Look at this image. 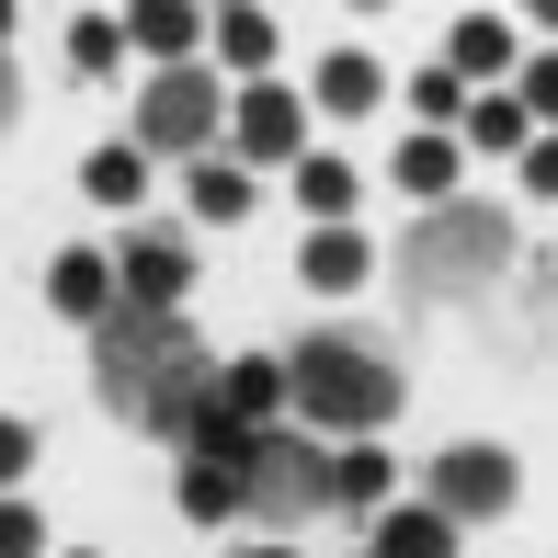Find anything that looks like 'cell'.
Instances as JSON below:
<instances>
[{"label":"cell","instance_id":"cell-24","mask_svg":"<svg viewBox=\"0 0 558 558\" xmlns=\"http://www.w3.org/2000/svg\"><path fill=\"white\" fill-rule=\"evenodd\" d=\"M0 558H46V524H35V501H0Z\"/></svg>","mask_w":558,"mask_h":558},{"label":"cell","instance_id":"cell-5","mask_svg":"<svg viewBox=\"0 0 558 558\" xmlns=\"http://www.w3.org/2000/svg\"><path fill=\"white\" fill-rule=\"evenodd\" d=\"M228 114H240V104L217 92V69H160L148 104H137V148H194V160H206V137Z\"/></svg>","mask_w":558,"mask_h":558},{"label":"cell","instance_id":"cell-3","mask_svg":"<svg viewBox=\"0 0 558 558\" xmlns=\"http://www.w3.org/2000/svg\"><path fill=\"white\" fill-rule=\"evenodd\" d=\"M501 263H513V217L501 206H434L399 240V286L411 296H478Z\"/></svg>","mask_w":558,"mask_h":558},{"label":"cell","instance_id":"cell-18","mask_svg":"<svg viewBox=\"0 0 558 558\" xmlns=\"http://www.w3.org/2000/svg\"><path fill=\"white\" fill-rule=\"evenodd\" d=\"M468 137H478V148H536V114H524V92H478Z\"/></svg>","mask_w":558,"mask_h":558},{"label":"cell","instance_id":"cell-1","mask_svg":"<svg viewBox=\"0 0 558 558\" xmlns=\"http://www.w3.org/2000/svg\"><path fill=\"white\" fill-rule=\"evenodd\" d=\"M286 399H296V422H319V434H388V411H399V365L376 342H342V331H319V342H296L286 353Z\"/></svg>","mask_w":558,"mask_h":558},{"label":"cell","instance_id":"cell-10","mask_svg":"<svg viewBox=\"0 0 558 558\" xmlns=\"http://www.w3.org/2000/svg\"><path fill=\"white\" fill-rule=\"evenodd\" d=\"M274 399H286V365H274V353H240V365H217V411L240 422V434H274Z\"/></svg>","mask_w":558,"mask_h":558},{"label":"cell","instance_id":"cell-21","mask_svg":"<svg viewBox=\"0 0 558 558\" xmlns=\"http://www.w3.org/2000/svg\"><path fill=\"white\" fill-rule=\"evenodd\" d=\"M194 206L206 217H251V171L240 160H194Z\"/></svg>","mask_w":558,"mask_h":558},{"label":"cell","instance_id":"cell-12","mask_svg":"<svg viewBox=\"0 0 558 558\" xmlns=\"http://www.w3.org/2000/svg\"><path fill=\"white\" fill-rule=\"evenodd\" d=\"M376 558H456V524L434 501H388L376 513Z\"/></svg>","mask_w":558,"mask_h":558},{"label":"cell","instance_id":"cell-6","mask_svg":"<svg viewBox=\"0 0 558 558\" xmlns=\"http://www.w3.org/2000/svg\"><path fill=\"white\" fill-rule=\"evenodd\" d=\"M434 513H445V524L513 513V456H501V445H445V456H434Z\"/></svg>","mask_w":558,"mask_h":558},{"label":"cell","instance_id":"cell-14","mask_svg":"<svg viewBox=\"0 0 558 558\" xmlns=\"http://www.w3.org/2000/svg\"><path fill=\"white\" fill-rule=\"evenodd\" d=\"M501 69H513V23L468 12V23H456V81H501Z\"/></svg>","mask_w":558,"mask_h":558},{"label":"cell","instance_id":"cell-17","mask_svg":"<svg viewBox=\"0 0 558 558\" xmlns=\"http://www.w3.org/2000/svg\"><path fill=\"white\" fill-rule=\"evenodd\" d=\"M365 274H376V251L353 240V228H319V240H308V286L342 296V286H365Z\"/></svg>","mask_w":558,"mask_h":558},{"label":"cell","instance_id":"cell-23","mask_svg":"<svg viewBox=\"0 0 558 558\" xmlns=\"http://www.w3.org/2000/svg\"><path fill=\"white\" fill-rule=\"evenodd\" d=\"M114 46H125V12H92V23H69V58H81V69H114Z\"/></svg>","mask_w":558,"mask_h":558},{"label":"cell","instance_id":"cell-7","mask_svg":"<svg viewBox=\"0 0 558 558\" xmlns=\"http://www.w3.org/2000/svg\"><path fill=\"white\" fill-rule=\"evenodd\" d=\"M114 286H125V308H148V319H171V296L194 286V263H183V240H137L114 263Z\"/></svg>","mask_w":558,"mask_h":558},{"label":"cell","instance_id":"cell-19","mask_svg":"<svg viewBox=\"0 0 558 558\" xmlns=\"http://www.w3.org/2000/svg\"><path fill=\"white\" fill-rule=\"evenodd\" d=\"M217 58H228V69H274V12H251V0H240V12H217Z\"/></svg>","mask_w":558,"mask_h":558},{"label":"cell","instance_id":"cell-4","mask_svg":"<svg viewBox=\"0 0 558 558\" xmlns=\"http://www.w3.org/2000/svg\"><path fill=\"white\" fill-rule=\"evenodd\" d=\"M251 513L263 524L331 513V456L308 445V422H296V434H251Z\"/></svg>","mask_w":558,"mask_h":558},{"label":"cell","instance_id":"cell-26","mask_svg":"<svg viewBox=\"0 0 558 558\" xmlns=\"http://www.w3.org/2000/svg\"><path fill=\"white\" fill-rule=\"evenodd\" d=\"M23 468H35V434H23V422H0V490H12Z\"/></svg>","mask_w":558,"mask_h":558},{"label":"cell","instance_id":"cell-25","mask_svg":"<svg viewBox=\"0 0 558 558\" xmlns=\"http://www.w3.org/2000/svg\"><path fill=\"white\" fill-rule=\"evenodd\" d=\"M411 114H468V81H456V69H422V81H411Z\"/></svg>","mask_w":558,"mask_h":558},{"label":"cell","instance_id":"cell-16","mask_svg":"<svg viewBox=\"0 0 558 558\" xmlns=\"http://www.w3.org/2000/svg\"><path fill=\"white\" fill-rule=\"evenodd\" d=\"M399 194L456 206V137H399Z\"/></svg>","mask_w":558,"mask_h":558},{"label":"cell","instance_id":"cell-11","mask_svg":"<svg viewBox=\"0 0 558 558\" xmlns=\"http://www.w3.org/2000/svg\"><path fill=\"white\" fill-rule=\"evenodd\" d=\"M194 35H206V12H183V0H137L125 12V46H148L160 69H194Z\"/></svg>","mask_w":558,"mask_h":558},{"label":"cell","instance_id":"cell-15","mask_svg":"<svg viewBox=\"0 0 558 558\" xmlns=\"http://www.w3.org/2000/svg\"><path fill=\"white\" fill-rule=\"evenodd\" d=\"M331 501H342V513H388V456H376V445H342L331 456Z\"/></svg>","mask_w":558,"mask_h":558},{"label":"cell","instance_id":"cell-8","mask_svg":"<svg viewBox=\"0 0 558 558\" xmlns=\"http://www.w3.org/2000/svg\"><path fill=\"white\" fill-rule=\"evenodd\" d=\"M228 137H240V160H296V92L251 81V92H240V114H228Z\"/></svg>","mask_w":558,"mask_h":558},{"label":"cell","instance_id":"cell-2","mask_svg":"<svg viewBox=\"0 0 558 558\" xmlns=\"http://www.w3.org/2000/svg\"><path fill=\"white\" fill-rule=\"evenodd\" d=\"M183 365H206L183 319H148V308H114L104 331H92V399H104L114 422H148V411H160V399H171V376H183Z\"/></svg>","mask_w":558,"mask_h":558},{"label":"cell","instance_id":"cell-27","mask_svg":"<svg viewBox=\"0 0 558 558\" xmlns=\"http://www.w3.org/2000/svg\"><path fill=\"white\" fill-rule=\"evenodd\" d=\"M524 114H558V58H536V69H524Z\"/></svg>","mask_w":558,"mask_h":558},{"label":"cell","instance_id":"cell-28","mask_svg":"<svg viewBox=\"0 0 558 558\" xmlns=\"http://www.w3.org/2000/svg\"><path fill=\"white\" fill-rule=\"evenodd\" d=\"M524 183H536V194H558V137H536V148H524Z\"/></svg>","mask_w":558,"mask_h":558},{"label":"cell","instance_id":"cell-20","mask_svg":"<svg viewBox=\"0 0 558 558\" xmlns=\"http://www.w3.org/2000/svg\"><path fill=\"white\" fill-rule=\"evenodd\" d=\"M92 206H137V183H148V148H92Z\"/></svg>","mask_w":558,"mask_h":558},{"label":"cell","instance_id":"cell-9","mask_svg":"<svg viewBox=\"0 0 558 558\" xmlns=\"http://www.w3.org/2000/svg\"><path fill=\"white\" fill-rule=\"evenodd\" d=\"M46 296H58L69 319H92V331H104V319L125 308V286H114V263H104V251H58V274H46Z\"/></svg>","mask_w":558,"mask_h":558},{"label":"cell","instance_id":"cell-22","mask_svg":"<svg viewBox=\"0 0 558 558\" xmlns=\"http://www.w3.org/2000/svg\"><path fill=\"white\" fill-rule=\"evenodd\" d=\"M296 194H308V206L342 228V206H353V171H342V160H296Z\"/></svg>","mask_w":558,"mask_h":558},{"label":"cell","instance_id":"cell-29","mask_svg":"<svg viewBox=\"0 0 558 558\" xmlns=\"http://www.w3.org/2000/svg\"><path fill=\"white\" fill-rule=\"evenodd\" d=\"M12 104H23V81H12V46H0V125H12Z\"/></svg>","mask_w":558,"mask_h":558},{"label":"cell","instance_id":"cell-13","mask_svg":"<svg viewBox=\"0 0 558 558\" xmlns=\"http://www.w3.org/2000/svg\"><path fill=\"white\" fill-rule=\"evenodd\" d=\"M319 104L331 114H376L388 104V69H376L365 46H342V58H319Z\"/></svg>","mask_w":558,"mask_h":558},{"label":"cell","instance_id":"cell-30","mask_svg":"<svg viewBox=\"0 0 558 558\" xmlns=\"http://www.w3.org/2000/svg\"><path fill=\"white\" fill-rule=\"evenodd\" d=\"M251 558H296V547H251Z\"/></svg>","mask_w":558,"mask_h":558}]
</instances>
